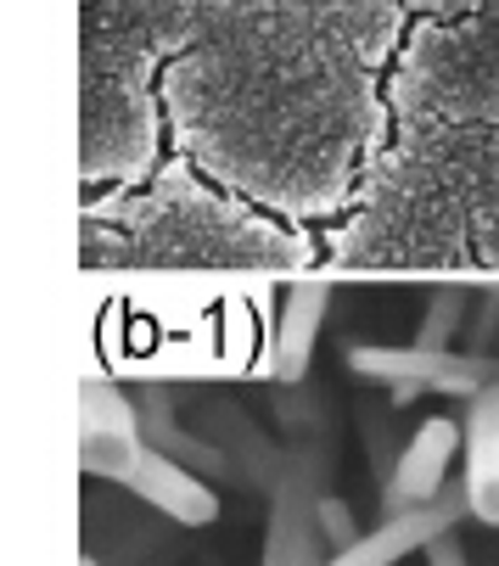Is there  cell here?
Masks as SVG:
<instances>
[{
  "label": "cell",
  "instance_id": "1",
  "mask_svg": "<svg viewBox=\"0 0 499 566\" xmlns=\"http://www.w3.org/2000/svg\"><path fill=\"white\" fill-rule=\"evenodd\" d=\"M398 0H202L163 102L219 169L337 164L371 124Z\"/></svg>",
  "mask_w": 499,
  "mask_h": 566
},
{
  "label": "cell",
  "instance_id": "2",
  "mask_svg": "<svg viewBox=\"0 0 499 566\" xmlns=\"http://www.w3.org/2000/svg\"><path fill=\"white\" fill-rule=\"evenodd\" d=\"M202 0H85V146L91 175L102 151L135 169L152 151V67L191 45Z\"/></svg>",
  "mask_w": 499,
  "mask_h": 566
},
{
  "label": "cell",
  "instance_id": "3",
  "mask_svg": "<svg viewBox=\"0 0 499 566\" xmlns=\"http://www.w3.org/2000/svg\"><path fill=\"white\" fill-rule=\"evenodd\" d=\"M349 370L382 387L393 403H415L422 392L444 398H477L488 381H499L493 354H455V348H349Z\"/></svg>",
  "mask_w": 499,
  "mask_h": 566
},
{
  "label": "cell",
  "instance_id": "4",
  "mask_svg": "<svg viewBox=\"0 0 499 566\" xmlns=\"http://www.w3.org/2000/svg\"><path fill=\"white\" fill-rule=\"evenodd\" d=\"M141 454H146V432H141L135 398L118 392L113 381H85V392H79V471L124 482L141 465Z\"/></svg>",
  "mask_w": 499,
  "mask_h": 566
},
{
  "label": "cell",
  "instance_id": "5",
  "mask_svg": "<svg viewBox=\"0 0 499 566\" xmlns=\"http://www.w3.org/2000/svg\"><path fill=\"white\" fill-rule=\"evenodd\" d=\"M320 460L314 454H292L281 489L270 494V527H264V555L259 566H325V538L314 522L320 505Z\"/></svg>",
  "mask_w": 499,
  "mask_h": 566
},
{
  "label": "cell",
  "instance_id": "6",
  "mask_svg": "<svg viewBox=\"0 0 499 566\" xmlns=\"http://www.w3.org/2000/svg\"><path fill=\"white\" fill-rule=\"evenodd\" d=\"M466 516H471V505H466V482H449L438 500L415 505V511H398V516H382L354 549L325 555V566H398L404 555H422L438 533L460 527Z\"/></svg>",
  "mask_w": 499,
  "mask_h": 566
},
{
  "label": "cell",
  "instance_id": "7",
  "mask_svg": "<svg viewBox=\"0 0 499 566\" xmlns=\"http://www.w3.org/2000/svg\"><path fill=\"white\" fill-rule=\"evenodd\" d=\"M466 449V427L455 416H427L422 427L409 432L393 476L382 482V516H398V511H415L449 489V465L455 454Z\"/></svg>",
  "mask_w": 499,
  "mask_h": 566
},
{
  "label": "cell",
  "instance_id": "8",
  "mask_svg": "<svg viewBox=\"0 0 499 566\" xmlns=\"http://www.w3.org/2000/svg\"><path fill=\"white\" fill-rule=\"evenodd\" d=\"M118 489L135 494L141 505H152L157 516L180 522V527H214V522H219V489H214L202 471L169 460L163 449H146L141 465L118 482Z\"/></svg>",
  "mask_w": 499,
  "mask_h": 566
},
{
  "label": "cell",
  "instance_id": "9",
  "mask_svg": "<svg viewBox=\"0 0 499 566\" xmlns=\"http://www.w3.org/2000/svg\"><path fill=\"white\" fill-rule=\"evenodd\" d=\"M466 505L471 522L499 533V381H488L477 398H466Z\"/></svg>",
  "mask_w": 499,
  "mask_h": 566
},
{
  "label": "cell",
  "instance_id": "10",
  "mask_svg": "<svg viewBox=\"0 0 499 566\" xmlns=\"http://www.w3.org/2000/svg\"><path fill=\"white\" fill-rule=\"evenodd\" d=\"M331 308V286H298L287 292L281 303V319H276V376L292 387L309 376V359H314V343H320V319Z\"/></svg>",
  "mask_w": 499,
  "mask_h": 566
},
{
  "label": "cell",
  "instance_id": "11",
  "mask_svg": "<svg viewBox=\"0 0 499 566\" xmlns=\"http://www.w3.org/2000/svg\"><path fill=\"white\" fill-rule=\"evenodd\" d=\"M466 314H471V292L466 286H438L422 308L415 348H455V337H466Z\"/></svg>",
  "mask_w": 499,
  "mask_h": 566
},
{
  "label": "cell",
  "instance_id": "12",
  "mask_svg": "<svg viewBox=\"0 0 499 566\" xmlns=\"http://www.w3.org/2000/svg\"><path fill=\"white\" fill-rule=\"evenodd\" d=\"M360 421H365V454H371V476H376V482H387L409 438H398V432H393V416H387V410H360Z\"/></svg>",
  "mask_w": 499,
  "mask_h": 566
},
{
  "label": "cell",
  "instance_id": "13",
  "mask_svg": "<svg viewBox=\"0 0 499 566\" xmlns=\"http://www.w3.org/2000/svg\"><path fill=\"white\" fill-rule=\"evenodd\" d=\"M314 522H320L325 555H343V549H354V544L365 538V533H360V522H354V511H349V500H331V494H320Z\"/></svg>",
  "mask_w": 499,
  "mask_h": 566
},
{
  "label": "cell",
  "instance_id": "14",
  "mask_svg": "<svg viewBox=\"0 0 499 566\" xmlns=\"http://www.w3.org/2000/svg\"><path fill=\"white\" fill-rule=\"evenodd\" d=\"M499 337V297H482L471 308V332H466V354H488Z\"/></svg>",
  "mask_w": 499,
  "mask_h": 566
},
{
  "label": "cell",
  "instance_id": "15",
  "mask_svg": "<svg viewBox=\"0 0 499 566\" xmlns=\"http://www.w3.org/2000/svg\"><path fill=\"white\" fill-rule=\"evenodd\" d=\"M422 555H427V566H477V549H471V544L460 538V527L438 533V538H433V544H427Z\"/></svg>",
  "mask_w": 499,
  "mask_h": 566
},
{
  "label": "cell",
  "instance_id": "16",
  "mask_svg": "<svg viewBox=\"0 0 499 566\" xmlns=\"http://www.w3.org/2000/svg\"><path fill=\"white\" fill-rule=\"evenodd\" d=\"M477 566H499V544H482L477 549Z\"/></svg>",
  "mask_w": 499,
  "mask_h": 566
},
{
  "label": "cell",
  "instance_id": "17",
  "mask_svg": "<svg viewBox=\"0 0 499 566\" xmlns=\"http://www.w3.org/2000/svg\"><path fill=\"white\" fill-rule=\"evenodd\" d=\"M79 566H107V560H102V555H85V560H79Z\"/></svg>",
  "mask_w": 499,
  "mask_h": 566
}]
</instances>
